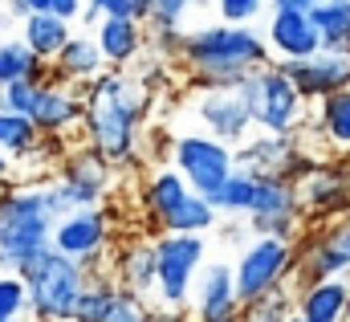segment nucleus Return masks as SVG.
<instances>
[{"mask_svg": "<svg viewBox=\"0 0 350 322\" xmlns=\"http://www.w3.org/2000/svg\"><path fill=\"white\" fill-rule=\"evenodd\" d=\"M16 277L29 290V310L37 314V322H70L74 302L90 282V273L78 261H70L53 249H41L37 257H29L16 269Z\"/></svg>", "mask_w": 350, "mask_h": 322, "instance_id": "obj_4", "label": "nucleus"}, {"mask_svg": "<svg viewBox=\"0 0 350 322\" xmlns=\"http://www.w3.org/2000/svg\"><path fill=\"white\" fill-rule=\"evenodd\" d=\"M249 229L257 237H277V241H293L301 229V204H297V188L281 175H257V196L249 208Z\"/></svg>", "mask_w": 350, "mask_h": 322, "instance_id": "obj_11", "label": "nucleus"}, {"mask_svg": "<svg viewBox=\"0 0 350 322\" xmlns=\"http://www.w3.org/2000/svg\"><path fill=\"white\" fill-rule=\"evenodd\" d=\"M318 127L334 147H350V90H338V94L322 98Z\"/></svg>", "mask_w": 350, "mask_h": 322, "instance_id": "obj_27", "label": "nucleus"}, {"mask_svg": "<svg viewBox=\"0 0 350 322\" xmlns=\"http://www.w3.org/2000/svg\"><path fill=\"white\" fill-rule=\"evenodd\" d=\"M98 16H131V0H86Z\"/></svg>", "mask_w": 350, "mask_h": 322, "instance_id": "obj_37", "label": "nucleus"}, {"mask_svg": "<svg viewBox=\"0 0 350 322\" xmlns=\"http://www.w3.org/2000/svg\"><path fill=\"white\" fill-rule=\"evenodd\" d=\"M208 257L200 233H159L155 241V294L163 310H183L191 298V282Z\"/></svg>", "mask_w": 350, "mask_h": 322, "instance_id": "obj_6", "label": "nucleus"}, {"mask_svg": "<svg viewBox=\"0 0 350 322\" xmlns=\"http://www.w3.org/2000/svg\"><path fill=\"white\" fill-rule=\"evenodd\" d=\"M37 147H41V135H37V127H33L25 114L0 110V151L16 163V156H33Z\"/></svg>", "mask_w": 350, "mask_h": 322, "instance_id": "obj_25", "label": "nucleus"}, {"mask_svg": "<svg viewBox=\"0 0 350 322\" xmlns=\"http://www.w3.org/2000/svg\"><path fill=\"white\" fill-rule=\"evenodd\" d=\"M293 188H297L301 221L350 216V163H310V171Z\"/></svg>", "mask_w": 350, "mask_h": 322, "instance_id": "obj_12", "label": "nucleus"}, {"mask_svg": "<svg viewBox=\"0 0 350 322\" xmlns=\"http://www.w3.org/2000/svg\"><path fill=\"white\" fill-rule=\"evenodd\" d=\"M37 86H41V78H16L8 86H0V110H12V114L29 119V110L37 102Z\"/></svg>", "mask_w": 350, "mask_h": 322, "instance_id": "obj_31", "label": "nucleus"}, {"mask_svg": "<svg viewBox=\"0 0 350 322\" xmlns=\"http://www.w3.org/2000/svg\"><path fill=\"white\" fill-rule=\"evenodd\" d=\"M16 78H45V66L21 41H4L0 45V86H8Z\"/></svg>", "mask_w": 350, "mask_h": 322, "instance_id": "obj_29", "label": "nucleus"}, {"mask_svg": "<svg viewBox=\"0 0 350 322\" xmlns=\"http://www.w3.org/2000/svg\"><path fill=\"white\" fill-rule=\"evenodd\" d=\"M285 78L293 82L297 98L301 102H322L338 90H350V58L347 53H326L318 49L314 58H301V62H273Z\"/></svg>", "mask_w": 350, "mask_h": 322, "instance_id": "obj_14", "label": "nucleus"}, {"mask_svg": "<svg viewBox=\"0 0 350 322\" xmlns=\"http://www.w3.org/2000/svg\"><path fill=\"white\" fill-rule=\"evenodd\" d=\"M293 314L306 322H347L350 319V282L347 277H318L297 286Z\"/></svg>", "mask_w": 350, "mask_h": 322, "instance_id": "obj_17", "label": "nucleus"}, {"mask_svg": "<svg viewBox=\"0 0 350 322\" xmlns=\"http://www.w3.org/2000/svg\"><path fill=\"white\" fill-rule=\"evenodd\" d=\"M49 70L62 82H94L106 70V62H102V53H98V45H94V33H70V41H66L62 53L49 62Z\"/></svg>", "mask_w": 350, "mask_h": 322, "instance_id": "obj_21", "label": "nucleus"}, {"mask_svg": "<svg viewBox=\"0 0 350 322\" xmlns=\"http://www.w3.org/2000/svg\"><path fill=\"white\" fill-rule=\"evenodd\" d=\"M155 4H159V0H131V16L143 25V21L151 16V8H155Z\"/></svg>", "mask_w": 350, "mask_h": 322, "instance_id": "obj_39", "label": "nucleus"}, {"mask_svg": "<svg viewBox=\"0 0 350 322\" xmlns=\"http://www.w3.org/2000/svg\"><path fill=\"white\" fill-rule=\"evenodd\" d=\"M29 310V290L16 273H4L0 277V322H12V319H25Z\"/></svg>", "mask_w": 350, "mask_h": 322, "instance_id": "obj_32", "label": "nucleus"}, {"mask_svg": "<svg viewBox=\"0 0 350 322\" xmlns=\"http://www.w3.org/2000/svg\"><path fill=\"white\" fill-rule=\"evenodd\" d=\"M53 221L57 212L45 188H4L0 192V265L16 273L29 257L49 249Z\"/></svg>", "mask_w": 350, "mask_h": 322, "instance_id": "obj_3", "label": "nucleus"}, {"mask_svg": "<svg viewBox=\"0 0 350 322\" xmlns=\"http://www.w3.org/2000/svg\"><path fill=\"white\" fill-rule=\"evenodd\" d=\"M147 110V86H135L122 74H98L82 98L90 147L110 163H131L139 151V119Z\"/></svg>", "mask_w": 350, "mask_h": 322, "instance_id": "obj_1", "label": "nucleus"}, {"mask_svg": "<svg viewBox=\"0 0 350 322\" xmlns=\"http://www.w3.org/2000/svg\"><path fill=\"white\" fill-rule=\"evenodd\" d=\"M175 49H179V62L204 86H232L257 66H269V45L261 33L245 25H224V21L179 33Z\"/></svg>", "mask_w": 350, "mask_h": 322, "instance_id": "obj_2", "label": "nucleus"}, {"mask_svg": "<svg viewBox=\"0 0 350 322\" xmlns=\"http://www.w3.org/2000/svg\"><path fill=\"white\" fill-rule=\"evenodd\" d=\"M289 322H306V319H297V314H293V319H289Z\"/></svg>", "mask_w": 350, "mask_h": 322, "instance_id": "obj_42", "label": "nucleus"}, {"mask_svg": "<svg viewBox=\"0 0 350 322\" xmlns=\"http://www.w3.org/2000/svg\"><path fill=\"white\" fill-rule=\"evenodd\" d=\"M196 114H200V123L208 127V139H216V143H245L249 139V131H253V114H249V98H245V90H241V82H232V86H208V94L196 102Z\"/></svg>", "mask_w": 350, "mask_h": 322, "instance_id": "obj_13", "label": "nucleus"}, {"mask_svg": "<svg viewBox=\"0 0 350 322\" xmlns=\"http://www.w3.org/2000/svg\"><path fill=\"white\" fill-rule=\"evenodd\" d=\"M29 123L37 127L41 139H57L66 131H74L82 123V94L70 90V82L41 78L37 86V102L29 110Z\"/></svg>", "mask_w": 350, "mask_h": 322, "instance_id": "obj_16", "label": "nucleus"}, {"mask_svg": "<svg viewBox=\"0 0 350 322\" xmlns=\"http://www.w3.org/2000/svg\"><path fill=\"white\" fill-rule=\"evenodd\" d=\"M216 8H220L224 25H249L253 16H261L265 0H216Z\"/></svg>", "mask_w": 350, "mask_h": 322, "instance_id": "obj_34", "label": "nucleus"}, {"mask_svg": "<svg viewBox=\"0 0 350 322\" xmlns=\"http://www.w3.org/2000/svg\"><path fill=\"white\" fill-rule=\"evenodd\" d=\"M102 322H151V306H147V298L118 290V294L110 298L106 319H102Z\"/></svg>", "mask_w": 350, "mask_h": 322, "instance_id": "obj_33", "label": "nucleus"}, {"mask_svg": "<svg viewBox=\"0 0 350 322\" xmlns=\"http://www.w3.org/2000/svg\"><path fill=\"white\" fill-rule=\"evenodd\" d=\"M151 322H191V319H187L183 310H163V306H159V310H151Z\"/></svg>", "mask_w": 350, "mask_h": 322, "instance_id": "obj_40", "label": "nucleus"}, {"mask_svg": "<svg viewBox=\"0 0 350 322\" xmlns=\"http://www.w3.org/2000/svg\"><path fill=\"white\" fill-rule=\"evenodd\" d=\"M326 241L342 253V261H347V269H350V216H342L338 225H330V229H326Z\"/></svg>", "mask_w": 350, "mask_h": 322, "instance_id": "obj_35", "label": "nucleus"}, {"mask_svg": "<svg viewBox=\"0 0 350 322\" xmlns=\"http://www.w3.org/2000/svg\"><path fill=\"white\" fill-rule=\"evenodd\" d=\"M253 196H257V175H249V171L232 167V175L220 184V192H212V196H208V204H212L216 212H245V216H249Z\"/></svg>", "mask_w": 350, "mask_h": 322, "instance_id": "obj_24", "label": "nucleus"}, {"mask_svg": "<svg viewBox=\"0 0 350 322\" xmlns=\"http://www.w3.org/2000/svg\"><path fill=\"white\" fill-rule=\"evenodd\" d=\"M94 45H98L102 62H110V66H131V62L143 53L147 33H143V25H139L135 16H102V21L94 25Z\"/></svg>", "mask_w": 350, "mask_h": 322, "instance_id": "obj_19", "label": "nucleus"}, {"mask_svg": "<svg viewBox=\"0 0 350 322\" xmlns=\"http://www.w3.org/2000/svg\"><path fill=\"white\" fill-rule=\"evenodd\" d=\"M297 265V249L293 241H277V237H257L237 261H232V290L237 302H253L269 290H281L293 277Z\"/></svg>", "mask_w": 350, "mask_h": 322, "instance_id": "obj_8", "label": "nucleus"}, {"mask_svg": "<svg viewBox=\"0 0 350 322\" xmlns=\"http://www.w3.org/2000/svg\"><path fill=\"white\" fill-rule=\"evenodd\" d=\"M143 204H147L151 221L159 225V233H200V237H204V233H212L216 221H220V212H216L204 196H196V192L183 184V175H179L175 167H159V171L147 179Z\"/></svg>", "mask_w": 350, "mask_h": 322, "instance_id": "obj_5", "label": "nucleus"}, {"mask_svg": "<svg viewBox=\"0 0 350 322\" xmlns=\"http://www.w3.org/2000/svg\"><path fill=\"white\" fill-rule=\"evenodd\" d=\"M8 175H12V160L0 151V184H8Z\"/></svg>", "mask_w": 350, "mask_h": 322, "instance_id": "obj_41", "label": "nucleus"}, {"mask_svg": "<svg viewBox=\"0 0 350 322\" xmlns=\"http://www.w3.org/2000/svg\"><path fill=\"white\" fill-rule=\"evenodd\" d=\"M265 45L281 62H301V58H314L322 49L318 29L310 25L306 12H273L269 25H265Z\"/></svg>", "mask_w": 350, "mask_h": 322, "instance_id": "obj_18", "label": "nucleus"}, {"mask_svg": "<svg viewBox=\"0 0 350 322\" xmlns=\"http://www.w3.org/2000/svg\"><path fill=\"white\" fill-rule=\"evenodd\" d=\"M289 319H293V290H289V282L281 290H269L261 298L245 302L241 314H237V322H289Z\"/></svg>", "mask_w": 350, "mask_h": 322, "instance_id": "obj_26", "label": "nucleus"}, {"mask_svg": "<svg viewBox=\"0 0 350 322\" xmlns=\"http://www.w3.org/2000/svg\"><path fill=\"white\" fill-rule=\"evenodd\" d=\"M306 16L318 29V41H322L326 53H347L350 58V4H342V0H322Z\"/></svg>", "mask_w": 350, "mask_h": 322, "instance_id": "obj_23", "label": "nucleus"}, {"mask_svg": "<svg viewBox=\"0 0 350 322\" xmlns=\"http://www.w3.org/2000/svg\"><path fill=\"white\" fill-rule=\"evenodd\" d=\"M187 302H196L191 322H237L241 302H237V290H232V265H228V261H208V265H200Z\"/></svg>", "mask_w": 350, "mask_h": 322, "instance_id": "obj_15", "label": "nucleus"}, {"mask_svg": "<svg viewBox=\"0 0 350 322\" xmlns=\"http://www.w3.org/2000/svg\"><path fill=\"white\" fill-rule=\"evenodd\" d=\"M167 160H175V171L183 175V184L196 192V196H212L220 192V184L232 175V151L200 131H187V135H175L172 147H167Z\"/></svg>", "mask_w": 350, "mask_h": 322, "instance_id": "obj_9", "label": "nucleus"}, {"mask_svg": "<svg viewBox=\"0 0 350 322\" xmlns=\"http://www.w3.org/2000/svg\"><path fill=\"white\" fill-rule=\"evenodd\" d=\"M70 25L66 21H57L53 12H29L25 16V37H21V45L41 62V66H49L57 53H62V45L70 41Z\"/></svg>", "mask_w": 350, "mask_h": 322, "instance_id": "obj_22", "label": "nucleus"}, {"mask_svg": "<svg viewBox=\"0 0 350 322\" xmlns=\"http://www.w3.org/2000/svg\"><path fill=\"white\" fill-rule=\"evenodd\" d=\"M82 8H86V0H49V12H53L57 21H66V25L82 21Z\"/></svg>", "mask_w": 350, "mask_h": 322, "instance_id": "obj_36", "label": "nucleus"}, {"mask_svg": "<svg viewBox=\"0 0 350 322\" xmlns=\"http://www.w3.org/2000/svg\"><path fill=\"white\" fill-rule=\"evenodd\" d=\"M106 241H110V221L106 212L94 204V208H74L66 216L53 221V233H49V249L78 261L90 277H98L102 269V253H106Z\"/></svg>", "mask_w": 350, "mask_h": 322, "instance_id": "obj_10", "label": "nucleus"}, {"mask_svg": "<svg viewBox=\"0 0 350 322\" xmlns=\"http://www.w3.org/2000/svg\"><path fill=\"white\" fill-rule=\"evenodd\" d=\"M342 4H350V0H342Z\"/></svg>", "mask_w": 350, "mask_h": 322, "instance_id": "obj_44", "label": "nucleus"}, {"mask_svg": "<svg viewBox=\"0 0 350 322\" xmlns=\"http://www.w3.org/2000/svg\"><path fill=\"white\" fill-rule=\"evenodd\" d=\"M114 286L126 290V294H139V298H151L155 294V241H126L114 257Z\"/></svg>", "mask_w": 350, "mask_h": 322, "instance_id": "obj_20", "label": "nucleus"}, {"mask_svg": "<svg viewBox=\"0 0 350 322\" xmlns=\"http://www.w3.org/2000/svg\"><path fill=\"white\" fill-rule=\"evenodd\" d=\"M187 8H191V0H159L143 25H151V29H155V37H159L163 45H175V41H179V25H183Z\"/></svg>", "mask_w": 350, "mask_h": 322, "instance_id": "obj_30", "label": "nucleus"}, {"mask_svg": "<svg viewBox=\"0 0 350 322\" xmlns=\"http://www.w3.org/2000/svg\"><path fill=\"white\" fill-rule=\"evenodd\" d=\"M322 0H273V12H310Z\"/></svg>", "mask_w": 350, "mask_h": 322, "instance_id": "obj_38", "label": "nucleus"}, {"mask_svg": "<svg viewBox=\"0 0 350 322\" xmlns=\"http://www.w3.org/2000/svg\"><path fill=\"white\" fill-rule=\"evenodd\" d=\"M118 294V286L110 282V277H90L86 290L78 294V302H74V314H70V322H102L106 319V306H110V298Z\"/></svg>", "mask_w": 350, "mask_h": 322, "instance_id": "obj_28", "label": "nucleus"}, {"mask_svg": "<svg viewBox=\"0 0 350 322\" xmlns=\"http://www.w3.org/2000/svg\"><path fill=\"white\" fill-rule=\"evenodd\" d=\"M241 90L249 98V114H253V127H261L265 135H293L297 127V114H301V98L293 90V82L285 78L273 62L257 66L253 74L241 78Z\"/></svg>", "mask_w": 350, "mask_h": 322, "instance_id": "obj_7", "label": "nucleus"}, {"mask_svg": "<svg viewBox=\"0 0 350 322\" xmlns=\"http://www.w3.org/2000/svg\"><path fill=\"white\" fill-rule=\"evenodd\" d=\"M12 322H25V319H12Z\"/></svg>", "mask_w": 350, "mask_h": 322, "instance_id": "obj_43", "label": "nucleus"}]
</instances>
